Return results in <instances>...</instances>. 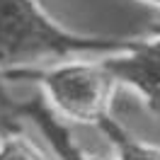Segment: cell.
Here are the masks:
<instances>
[{
	"label": "cell",
	"instance_id": "6da1fadb",
	"mask_svg": "<svg viewBox=\"0 0 160 160\" xmlns=\"http://www.w3.org/2000/svg\"><path fill=\"white\" fill-rule=\"evenodd\" d=\"M136 44L126 37L75 34L44 12L37 0H0V70L46 68L70 56L124 53Z\"/></svg>",
	"mask_w": 160,
	"mask_h": 160
},
{
	"label": "cell",
	"instance_id": "7a4b0ae2",
	"mask_svg": "<svg viewBox=\"0 0 160 160\" xmlns=\"http://www.w3.org/2000/svg\"><path fill=\"white\" fill-rule=\"evenodd\" d=\"M5 82L24 80L44 90L46 104L56 117L82 124L100 126L112 117V95L117 80L102 61H66L46 68H12L2 70Z\"/></svg>",
	"mask_w": 160,
	"mask_h": 160
},
{
	"label": "cell",
	"instance_id": "3957f363",
	"mask_svg": "<svg viewBox=\"0 0 160 160\" xmlns=\"http://www.w3.org/2000/svg\"><path fill=\"white\" fill-rule=\"evenodd\" d=\"M102 66L109 70L117 85L138 92L143 104L160 117V32L150 39H136L124 53L104 56Z\"/></svg>",
	"mask_w": 160,
	"mask_h": 160
},
{
	"label": "cell",
	"instance_id": "277c9868",
	"mask_svg": "<svg viewBox=\"0 0 160 160\" xmlns=\"http://www.w3.org/2000/svg\"><path fill=\"white\" fill-rule=\"evenodd\" d=\"M15 114H17V119L27 117V119H32L39 126L44 138L49 141L56 160H100V158H95V155H90L82 146H78V141L73 138L68 126L51 112V107L46 104V100L41 95L39 97H32L27 102H20Z\"/></svg>",
	"mask_w": 160,
	"mask_h": 160
},
{
	"label": "cell",
	"instance_id": "5b68a950",
	"mask_svg": "<svg viewBox=\"0 0 160 160\" xmlns=\"http://www.w3.org/2000/svg\"><path fill=\"white\" fill-rule=\"evenodd\" d=\"M97 129H100L102 133L109 138V143L114 146L117 160H160V146L136 138V136L129 133L114 117L104 119Z\"/></svg>",
	"mask_w": 160,
	"mask_h": 160
},
{
	"label": "cell",
	"instance_id": "8992f818",
	"mask_svg": "<svg viewBox=\"0 0 160 160\" xmlns=\"http://www.w3.org/2000/svg\"><path fill=\"white\" fill-rule=\"evenodd\" d=\"M0 160H56V158H51L24 131H17V133L2 136V141H0Z\"/></svg>",
	"mask_w": 160,
	"mask_h": 160
},
{
	"label": "cell",
	"instance_id": "52a82bcc",
	"mask_svg": "<svg viewBox=\"0 0 160 160\" xmlns=\"http://www.w3.org/2000/svg\"><path fill=\"white\" fill-rule=\"evenodd\" d=\"M17 104H20V102L10 95L8 82L2 78V70H0V112H2V114H10V117H17V114H15V112H17Z\"/></svg>",
	"mask_w": 160,
	"mask_h": 160
},
{
	"label": "cell",
	"instance_id": "ba28073f",
	"mask_svg": "<svg viewBox=\"0 0 160 160\" xmlns=\"http://www.w3.org/2000/svg\"><path fill=\"white\" fill-rule=\"evenodd\" d=\"M17 131H22L20 119L0 112V138H2V136H8V133H17Z\"/></svg>",
	"mask_w": 160,
	"mask_h": 160
},
{
	"label": "cell",
	"instance_id": "9c48e42d",
	"mask_svg": "<svg viewBox=\"0 0 160 160\" xmlns=\"http://www.w3.org/2000/svg\"><path fill=\"white\" fill-rule=\"evenodd\" d=\"M141 2H148V5H153V8H160V0H141Z\"/></svg>",
	"mask_w": 160,
	"mask_h": 160
}]
</instances>
